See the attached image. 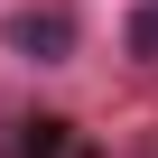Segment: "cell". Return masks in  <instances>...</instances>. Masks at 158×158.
Masks as SVG:
<instances>
[{
    "label": "cell",
    "mask_w": 158,
    "mask_h": 158,
    "mask_svg": "<svg viewBox=\"0 0 158 158\" xmlns=\"http://www.w3.org/2000/svg\"><path fill=\"white\" fill-rule=\"evenodd\" d=\"M10 56H28V65L74 56V19H65V10H19V19H10Z\"/></svg>",
    "instance_id": "obj_1"
},
{
    "label": "cell",
    "mask_w": 158,
    "mask_h": 158,
    "mask_svg": "<svg viewBox=\"0 0 158 158\" xmlns=\"http://www.w3.org/2000/svg\"><path fill=\"white\" fill-rule=\"evenodd\" d=\"M130 56H158V0H139V19H130Z\"/></svg>",
    "instance_id": "obj_2"
}]
</instances>
